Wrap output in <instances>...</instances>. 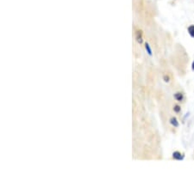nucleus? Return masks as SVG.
<instances>
[{
  "mask_svg": "<svg viewBox=\"0 0 194 170\" xmlns=\"http://www.w3.org/2000/svg\"><path fill=\"white\" fill-rule=\"evenodd\" d=\"M172 157H173L174 159H176V160H182V159H183L182 155H181L179 152H178V151H176V152H174V153L172 154Z\"/></svg>",
  "mask_w": 194,
  "mask_h": 170,
  "instance_id": "1",
  "label": "nucleus"
},
{
  "mask_svg": "<svg viewBox=\"0 0 194 170\" xmlns=\"http://www.w3.org/2000/svg\"><path fill=\"white\" fill-rule=\"evenodd\" d=\"M174 98H175L177 100L181 101V100H183V95H182V93H176V94L174 95Z\"/></svg>",
  "mask_w": 194,
  "mask_h": 170,
  "instance_id": "2",
  "label": "nucleus"
},
{
  "mask_svg": "<svg viewBox=\"0 0 194 170\" xmlns=\"http://www.w3.org/2000/svg\"><path fill=\"white\" fill-rule=\"evenodd\" d=\"M170 123H171L173 126H175V127H178V126H179V122L177 121V120H176L175 118H172V119L170 120Z\"/></svg>",
  "mask_w": 194,
  "mask_h": 170,
  "instance_id": "3",
  "label": "nucleus"
},
{
  "mask_svg": "<svg viewBox=\"0 0 194 170\" xmlns=\"http://www.w3.org/2000/svg\"><path fill=\"white\" fill-rule=\"evenodd\" d=\"M188 32H189V34H190V35H191L192 37H194V25L190 26V27L188 28Z\"/></svg>",
  "mask_w": 194,
  "mask_h": 170,
  "instance_id": "4",
  "label": "nucleus"
},
{
  "mask_svg": "<svg viewBox=\"0 0 194 170\" xmlns=\"http://www.w3.org/2000/svg\"><path fill=\"white\" fill-rule=\"evenodd\" d=\"M145 48H146V51H147V52L151 56L152 55V50H151V48H150V46H149V44L148 43H146L145 44Z\"/></svg>",
  "mask_w": 194,
  "mask_h": 170,
  "instance_id": "5",
  "label": "nucleus"
},
{
  "mask_svg": "<svg viewBox=\"0 0 194 170\" xmlns=\"http://www.w3.org/2000/svg\"><path fill=\"white\" fill-rule=\"evenodd\" d=\"M136 38H137V41L139 42V43H143V39H142V35L140 34V36H139V33L137 32V35H136Z\"/></svg>",
  "mask_w": 194,
  "mask_h": 170,
  "instance_id": "6",
  "label": "nucleus"
},
{
  "mask_svg": "<svg viewBox=\"0 0 194 170\" xmlns=\"http://www.w3.org/2000/svg\"><path fill=\"white\" fill-rule=\"evenodd\" d=\"M173 109H174V111H175L176 113H179V112L180 111V107H179V106H175Z\"/></svg>",
  "mask_w": 194,
  "mask_h": 170,
  "instance_id": "7",
  "label": "nucleus"
},
{
  "mask_svg": "<svg viewBox=\"0 0 194 170\" xmlns=\"http://www.w3.org/2000/svg\"><path fill=\"white\" fill-rule=\"evenodd\" d=\"M164 79H165L166 82H168V81H169V77H168H168H167V76H164Z\"/></svg>",
  "mask_w": 194,
  "mask_h": 170,
  "instance_id": "8",
  "label": "nucleus"
},
{
  "mask_svg": "<svg viewBox=\"0 0 194 170\" xmlns=\"http://www.w3.org/2000/svg\"><path fill=\"white\" fill-rule=\"evenodd\" d=\"M192 66H193V70L194 71V61H193V65H192Z\"/></svg>",
  "mask_w": 194,
  "mask_h": 170,
  "instance_id": "9",
  "label": "nucleus"
}]
</instances>
